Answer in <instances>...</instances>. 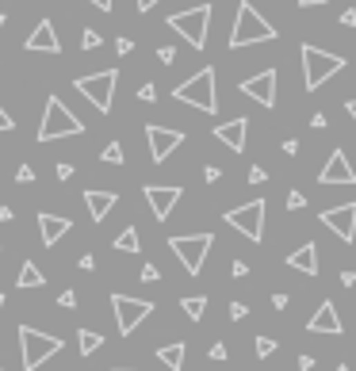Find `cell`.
Returning <instances> with one entry per match:
<instances>
[{
  "mask_svg": "<svg viewBox=\"0 0 356 371\" xmlns=\"http://www.w3.org/2000/svg\"><path fill=\"white\" fill-rule=\"evenodd\" d=\"M4 131H16V119H12L8 111L0 108V134H4Z\"/></svg>",
  "mask_w": 356,
  "mask_h": 371,
  "instance_id": "cell-37",
  "label": "cell"
},
{
  "mask_svg": "<svg viewBox=\"0 0 356 371\" xmlns=\"http://www.w3.org/2000/svg\"><path fill=\"white\" fill-rule=\"evenodd\" d=\"M215 138L223 142L226 149L241 153V149H245V138H249V119L238 115V119H230V123H218V126H215Z\"/></svg>",
  "mask_w": 356,
  "mask_h": 371,
  "instance_id": "cell-18",
  "label": "cell"
},
{
  "mask_svg": "<svg viewBox=\"0 0 356 371\" xmlns=\"http://www.w3.org/2000/svg\"><path fill=\"white\" fill-rule=\"evenodd\" d=\"M31 54H62V42H58V31H54V23L50 19H42V23H35V31L27 35V42H24Z\"/></svg>",
  "mask_w": 356,
  "mask_h": 371,
  "instance_id": "cell-17",
  "label": "cell"
},
{
  "mask_svg": "<svg viewBox=\"0 0 356 371\" xmlns=\"http://www.w3.org/2000/svg\"><path fill=\"white\" fill-rule=\"evenodd\" d=\"M230 276H234V280H245V276H249V264L245 260H234L230 264Z\"/></svg>",
  "mask_w": 356,
  "mask_h": 371,
  "instance_id": "cell-36",
  "label": "cell"
},
{
  "mask_svg": "<svg viewBox=\"0 0 356 371\" xmlns=\"http://www.w3.org/2000/svg\"><path fill=\"white\" fill-rule=\"evenodd\" d=\"M100 161H108V165H123V146H119V142H108L104 153H100Z\"/></svg>",
  "mask_w": 356,
  "mask_h": 371,
  "instance_id": "cell-27",
  "label": "cell"
},
{
  "mask_svg": "<svg viewBox=\"0 0 356 371\" xmlns=\"http://www.w3.org/2000/svg\"><path fill=\"white\" fill-rule=\"evenodd\" d=\"M241 96L257 99L261 108H276V69H261L257 77H249V81L238 84Z\"/></svg>",
  "mask_w": 356,
  "mask_h": 371,
  "instance_id": "cell-13",
  "label": "cell"
},
{
  "mask_svg": "<svg viewBox=\"0 0 356 371\" xmlns=\"http://www.w3.org/2000/svg\"><path fill=\"white\" fill-rule=\"evenodd\" d=\"M276 39V27L261 16L249 0L238 4V16H234V31H230V50L241 46H253V42H272Z\"/></svg>",
  "mask_w": 356,
  "mask_h": 371,
  "instance_id": "cell-1",
  "label": "cell"
},
{
  "mask_svg": "<svg viewBox=\"0 0 356 371\" xmlns=\"http://www.w3.org/2000/svg\"><path fill=\"white\" fill-rule=\"evenodd\" d=\"M158 61H161V66H173V61H176V50L173 46H158Z\"/></svg>",
  "mask_w": 356,
  "mask_h": 371,
  "instance_id": "cell-32",
  "label": "cell"
},
{
  "mask_svg": "<svg viewBox=\"0 0 356 371\" xmlns=\"http://www.w3.org/2000/svg\"><path fill=\"white\" fill-rule=\"evenodd\" d=\"M69 176H73V165H69V161H62V165H58V180H69Z\"/></svg>",
  "mask_w": 356,
  "mask_h": 371,
  "instance_id": "cell-45",
  "label": "cell"
},
{
  "mask_svg": "<svg viewBox=\"0 0 356 371\" xmlns=\"http://www.w3.org/2000/svg\"><path fill=\"white\" fill-rule=\"evenodd\" d=\"M307 333H333V337L341 333V314L333 310V303H330V298H322V303H318L315 318L307 322Z\"/></svg>",
  "mask_w": 356,
  "mask_h": 371,
  "instance_id": "cell-19",
  "label": "cell"
},
{
  "mask_svg": "<svg viewBox=\"0 0 356 371\" xmlns=\"http://www.w3.org/2000/svg\"><path fill=\"white\" fill-rule=\"evenodd\" d=\"M315 368V356H299V371H310Z\"/></svg>",
  "mask_w": 356,
  "mask_h": 371,
  "instance_id": "cell-50",
  "label": "cell"
},
{
  "mask_svg": "<svg viewBox=\"0 0 356 371\" xmlns=\"http://www.w3.org/2000/svg\"><path fill=\"white\" fill-rule=\"evenodd\" d=\"M184 352H188V348H184V341H173V345H161L158 348V360L165 363L169 371H180L184 368Z\"/></svg>",
  "mask_w": 356,
  "mask_h": 371,
  "instance_id": "cell-22",
  "label": "cell"
},
{
  "mask_svg": "<svg viewBox=\"0 0 356 371\" xmlns=\"http://www.w3.org/2000/svg\"><path fill=\"white\" fill-rule=\"evenodd\" d=\"M31 180H35V169L31 165H19L16 169V184H31Z\"/></svg>",
  "mask_w": 356,
  "mask_h": 371,
  "instance_id": "cell-34",
  "label": "cell"
},
{
  "mask_svg": "<svg viewBox=\"0 0 356 371\" xmlns=\"http://www.w3.org/2000/svg\"><path fill=\"white\" fill-rule=\"evenodd\" d=\"M19 360H24V371H39L50 356H58L66 348V341L54 337V333H39L35 325H19Z\"/></svg>",
  "mask_w": 356,
  "mask_h": 371,
  "instance_id": "cell-2",
  "label": "cell"
},
{
  "mask_svg": "<svg viewBox=\"0 0 356 371\" xmlns=\"http://www.w3.org/2000/svg\"><path fill=\"white\" fill-rule=\"evenodd\" d=\"M115 203H119V196L115 191H84V207H88V215H92V222H104V218L115 211Z\"/></svg>",
  "mask_w": 356,
  "mask_h": 371,
  "instance_id": "cell-20",
  "label": "cell"
},
{
  "mask_svg": "<svg viewBox=\"0 0 356 371\" xmlns=\"http://www.w3.org/2000/svg\"><path fill=\"white\" fill-rule=\"evenodd\" d=\"M173 99H180V104H188V108L196 111H207V115H215L218 111V92H215V69H199L196 77H188L184 84H176L173 88Z\"/></svg>",
  "mask_w": 356,
  "mask_h": 371,
  "instance_id": "cell-4",
  "label": "cell"
},
{
  "mask_svg": "<svg viewBox=\"0 0 356 371\" xmlns=\"http://www.w3.org/2000/svg\"><path fill=\"white\" fill-rule=\"evenodd\" d=\"M0 371H4V368H0Z\"/></svg>",
  "mask_w": 356,
  "mask_h": 371,
  "instance_id": "cell-59",
  "label": "cell"
},
{
  "mask_svg": "<svg viewBox=\"0 0 356 371\" xmlns=\"http://www.w3.org/2000/svg\"><path fill=\"white\" fill-rule=\"evenodd\" d=\"M100 42H104V39H100V31H92V27H88V31L81 35V46H84V50H96Z\"/></svg>",
  "mask_w": 356,
  "mask_h": 371,
  "instance_id": "cell-29",
  "label": "cell"
},
{
  "mask_svg": "<svg viewBox=\"0 0 356 371\" xmlns=\"http://www.w3.org/2000/svg\"><path fill=\"white\" fill-rule=\"evenodd\" d=\"M180 310L188 314L191 322H199V318L207 314V298H203V295H188V298H180Z\"/></svg>",
  "mask_w": 356,
  "mask_h": 371,
  "instance_id": "cell-25",
  "label": "cell"
},
{
  "mask_svg": "<svg viewBox=\"0 0 356 371\" xmlns=\"http://www.w3.org/2000/svg\"><path fill=\"white\" fill-rule=\"evenodd\" d=\"M245 314H249V306H245V303H230V318H234V322H241Z\"/></svg>",
  "mask_w": 356,
  "mask_h": 371,
  "instance_id": "cell-38",
  "label": "cell"
},
{
  "mask_svg": "<svg viewBox=\"0 0 356 371\" xmlns=\"http://www.w3.org/2000/svg\"><path fill=\"white\" fill-rule=\"evenodd\" d=\"M69 230H73V222H69L66 215H54V211H39V234H42V245H46V249H54Z\"/></svg>",
  "mask_w": 356,
  "mask_h": 371,
  "instance_id": "cell-16",
  "label": "cell"
},
{
  "mask_svg": "<svg viewBox=\"0 0 356 371\" xmlns=\"http://www.w3.org/2000/svg\"><path fill=\"white\" fill-rule=\"evenodd\" d=\"M42 283H46V276L39 272V264H35V260H24V268H19V276H16V287L31 291V287H42Z\"/></svg>",
  "mask_w": 356,
  "mask_h": 371,
  "instance_id": "cell-23",
  "label": "cell"
},
{
  "mask_svg": "<svg viewBox=\"0 0 356 371\" xmlns=\"http://www.w3.org/2000/svg\"><path fill=\"white\" fill-rule=\"evenodd\" d=\"M73 134H84V123L58 96H46V111H42V123H39V142H58V138H73Z\"/></svg>",
  "mask_w": 356,
  "mask_h": 371,
  "instance_id": "cell-5",
  "label": "cell"
},
{
  "mask_svg": "<svg viewBox=\"0 0 356 371\" xmlns=\"http://www.w3.org/2000/svg\"><path fill=\"white\" fill-rule=\"evenodd\" d=\"M169 27H173L191 50H203L207 46V27H211V4H196V8H188V12H176V16H169Z\"/></svg>",
  "mask_w": 356,
  "mask_h": 371,
  "instance_id": "cell-7",
  "label": "cell"
},
{
  "mask_svg": "<svg viewBox=\"0 0 356 371\" xmlns=\"http://www.w3.org/2000/svg\"><path fill=\"white\" fill-rule=\"evenodd\" d=\"M142 280H146V283H158L161 280V272H158V264H142Z\"/></svg>",
  "mask_w": 356,
  "mask_h": 371,
  "instance_id": "cell-30",
  "label": "cell"
},
{
  "mask_svg": "<svg viewBox=\"0 0 356 371\" xmlns=\"http://www.w3.org/2000/svg\"><path fill=\"white\" fill-rule=\"evenodd\" d=\"M4 23H8V16H4V12H0V27H4Z\"/></svg>",
  "mask_w": 356,
  "mask_h": 371,
  "instance_id": "cell-55",
  "label": "cell"
},
{
  "mask_svg": "<svg viewBox=\"0 0 356 371\" xmlns=\"http://www.w3.org/2000/svg\"><path fill=\"white\" fill-rule=\"evenodd\" d=\"M291 268H299V272L307 276H318V245L315 241H303V249H295V253L288 256Z\"/></svg>",
  "mask_w": 356,
  "mask_h": 371,
  "instance_id": "cell-21",
  "label": "cell"
},
{
  "mask_svg": "<svg viewBox=\"0 0 356 371\" xmlns=\"http://www.w3.org/2000/svg\"><path fill=\"white\" fill-rule=\"evenodd\" d=\"M226 356H230V352H226V345H211V360H226Z\"/></svg>",
  "mask_w": 356,
  "mask_h": 371,
  "instance_id": "cell-47",
  "label": "cell"
},
{
  "mask_svg": "<svg viewBox=\"0 0 356 371\" xmlns=\"http://www.w3.org/2000/svg\"><path fill=\"white\" fill-rule=\"evenodd\" d=\"M211 245H215V234H180V238H169V249L176 253V260L184 264L188 276L203 272V260H207Z\"/></svg>",
  "mask_w": 356,
  "mask_h": 371,
  "instance_id": "cell-8",
  "label": "cell"
},
{
  "mask_svg": "<svg viewBox=\"0 0 356 371\" xmlns=\"http://www.w3.org/2000/svg\"><path fill=\"white\" fill-rule=\"evenodd\" d=\"M322 226H330L341 241H353L356 238V203H341V207H330V211H318Z\"/></svg>",
  "mask_w": 356,
  "mask_h": 371,
  "instance_id": "cell-14",
  "label": "cell"
},
{
  "mask_svg": "<svg viewBox=\"0 0 356 371\" xmlns=\"http://www.w3.org/2000/svg\"><path fill=\"white\" fill-rule=\"evenodd\" d=\"M272 306L276 310H288V295H272Z\"/></svg>",
  "mask_w": 356,
  "mask_h": 371,
  "instance_id": "cell-51",
  "label": "cell"
},
{
  "mask_svg": "<svg viewBox=\"0 0 356 371\" xmlns=\"http://www.w3.org/2000/svg\"><path fill=\"white\" fill-rule=\"evenodd\" d=\"M158 4H161V0H134V8H138V12H149V8H158Z\"/></svg>",
  "mask_w": 356,
  "mask_h": 371,
  "instance_id": "cell-43",
  "label": "cell"
},
{
  "mask_svg": "<svg viewBox=\"0 0 356 371\" xmlns=\"http://www.w3.org/2000/svg\"><path fill=\"white\" fill-rule=\"evenodd\" d=\"M345 108H348V115H353V119H356V99H348Z\"/></svg>",
  "mask_w": 356,
  "mask_h": 371,
  "instance_id": "cell-54",
  "label": "cell"
},
{
  "mask_svg": "<svg viewBox=\"0 0 356 371\" xmlns=\"http://www.w3.org/2000/svg\"><path fill=\"white\" fill-rule=\"evenodd\" d=\"M77 268H81V272H92V268H96V256H92V253H84L81 260H77Z\"/></svg>",
  "mask_w": 356,
  "mask_h": 371,
  "instance_id": "cell-40",
  "label": "cell"
},
{
  "mask_svg": "<svg viewBox=\"0 0 356 371\" xmlns=\"http://www.w3.org/2000/svg\"><path fill=\"white\" fill-rule=\"evenodd\" d=\"M318 184H356V173H353V165H348L345 149H333L330 153V161H326L322 173H318Z\"/></svg>",
  "mask_w": 356,
  "mask_h": 371,
  "instance_id": "cell-15",
  "label": "cell"
},
{
  "mask_svg": "<svg viewBox=\"0 0 356 371\" xmlns=\"http://www.w3.org/2000/svg\"><path fill=\"white\" fill-rule=\"evenodd\" d=\"M115 249H119V253H138V249H142V238H138V230H134V226H127V230L115 238Z\"/></svg>",
  "mask_w": 356,
  "mask_h": 371,
  "instance_id": "cell-26",
  "label": "cell"
},
{
  "mask_svg": "<svg viewBox=\"0 0 356 371\" xmlns=\"http://www.w3.org/2000/svg\"><path fill=\"white\" fill-rule=\"evenodd\" d=\"M115 84H119V69H100V73H88V77H77L73 88L88 99L96 111L108 115L111 104H115Z\"/></svg>",
  "mask_w": 356,
  "mask_h": 371,
  "instance_id": "cell-6",
  "label": "cell"
},
{
  "mask_svg": "<svg viewBox=\"0 0 356 371\" xmlns=\"http://www.w3.org/2000/svg\"><path fill=\"white\" fill-rule=\"evenodd\" d=\"M265 180H268V176H265V169H261V165L249 169V184H265Z\"/></svg>",
  "mask_w": 356,
  "mask_h": 371,
  "instance_id": "cell-39",
  "label": "cell"
},
{
  "mask_svg": "<svg viewBox=\"0 0 356 371\" xmlns=\"http://www.w3.org/2000/svg\"><path fill=\"white\" fill-rule=\"evenodd\" d=\"M88 4H92V8H100V12H111V8H115V0H88Z\"/></svg>",
  "mask_w": 356,
  "mask_h": 371,
  "instance_id": "cell-42",
  "label": "cell"
},
{
  "mask_svg": "<svg viewBox=\"0 0 356 371\" xmlns=\"http://www.w3.org/2000/svg\"><path fill=\"white\" fill-rule=\"evenodd\" d=\"M337 371H348V368H345V363H341V368H337Z\"/></svg>",
  "mask_w": 356,
  "mask_h": 371,
  "instance_id": "cell-58",
  "label": "cell"
},
{
  "mask_svg": "<svg viewBox=\"0 0 356 371\" xmlns=\"http://www.w3.org/2000/svg\"><path fill=\"white\" fill-rule=\"evenodd\" d=\"M115 371H134V368H115Z\"/></svg>",
  "mask_w": 356,
  "mask_h": 371,
  "instance_id": "cell-56",
  "label": "cell"
},
{
  "mask_svg": "<svg viewBox=\"0 0 356 371\" xmlns=\"http://www.w3.org/2000/svg\"><path fill=\"white\" fill-rule=\"evenodd\" d=\"M142 196H146L153 218H158V222H165V218L176 211V203H180L184 188H176V184H169V188H165V184H146V191H142Z\"/></svg>",
  "mask_w": 356,
  "mask_h": 371,
  "instance_id": "cell-12",
  "label": "cell"
},
{
  "mask_svg": "<svg viewBox=\"0 0 356 371\" xmlns=\"http://www.w3.org/2000/svg\"><path fill=\"white\" fill-rule=\"evenodd\" d=\"M58 306H66V310H77L81 303H77V295H73V291H62V295H58Z\"/></svg>",
  "mask_w": 356,
  "mask_h": 371,
  "instance_id": "cell-33",
  "label": "cell"
},
{
  "mask_svg": "<svg viewBox=\"0 0 356 371\" xmlns=\"http://www.w3.org/2000/svg\"><path fill=\"white\" fill-rule=\"evenodd\" d=\"M299 54H303V84H307V92H318L333 73H341V69H345V58H341V54L318 50L315 42H303V46H299Z\"/></svg>",
  "mask_w": 356,
  "mask_h": 371,
  "instance_id": "cell-3",
  "label": "cell"
},
{
  "mask_svg": "<svg viewBox=\"0 0 356 371\" xmlns=\"http://www.w3.org/2000/svg\"><path fill=\"white\" fill-rule=\"evenodd\" d=\"M283 153L295 157V153H299V142H295V138H288V142H283Z\"/></svg>",
  "mask_w": 356,
  "mask_h": 371,
  "instance_id": "cell-49",
  "label": "cell"
},
{
  "mask_svg": "<svg viewBox=\"0 0 356 371\" xmlns=\"http://www.w3.org/2000/svg\"><path fill=\"white\" fill-rule=\"evenodd\" d=\"M0 310H4V295H0Z\"/></svg>",
  "mask_w": 356,
  "mask_h": 371,
  "instance_id": "cell-57",
  "label": "cell"
},
{
  "mask_svg": "<svg viewBox=\"0 0 356 371\" xmlns=\"http://www.w3.org/2000/svg\"><path fill=\"white\" fill-rule=\"evenodd\" d=\"M115 50H119V54H123V58H127V54H131V50H134V42H131V39H115Z\"/></svg>",
  "mask_w": 356,
  "mask_h": 371,
  "instance_id": "cell-41",
  "label": "cell"
},
{
  "mask_svg": "<svg viewBox=\"0 0 356 371\" xmlns=\"http://www.w3.org/2000/svg\"><path fill=\"white\" fill-rule=\"evenodd\" d=\"M218 176H223V173H218V169H215V165H207V169H203V180H207V184H215V180H218Z\"/></svg>",
  "mask_w": 356,
  "mask_h": 371,
  "instance_id": "cell-46",
  "label": "cell"
},
{
  "mask_svg": "<svg viewBox=\"0 0 356 371\" xmlns=\"http://www.w3.org/2000/svg\"><path fill=\"white\" fill-rule=\"evenodd\" d=\"M265 199H253V203H241L234 207V211H226V226H234L238 234H245L253 245H261V238H265Z\"/></svg>",
  "mask_w": 356,
  "mask_h": 371,
  "instance_id": "cell-9",
  "label": "cell"
},
{
  "mask_svg": "<svg viewBox=\"0 0 356 371\" xmlns=\"http://www.w3.org/2000/svg\"><path fill=\"white\" fill-rule=\"evenodd\" d=\"M326 0H299V8H322Z\"/></svg>",
  "mask_w": 356,
  "mask_h": 371,
  "instance_id": "cell-53",
  "label": "cell"
},
{
  "mask_svg": "<svg viewBox=\"0 0 356 371\" xmlns=\"http://www.w3.org/2000/svg\"><path fill=\"white\" fill-rule=\"evenodd\" d=\"M341 23H345V27H356V12H353V8H348V12H345V16H341Z\"/></svg>",
  "mask_w": 356,
  "mask_h": 371,
  "instance_id": "cell-52",
  "label": "cell"
},
{
  "mask_svg": "<svg viewBox=\"0 0 356 371\" xmlns=\"http://www.w3.org/2000/svg\"><path fill=\"white\" fill-rule=\"evenodd\" d=\"M12 218H16V211H12V207H0V226H8Z\"/></svg>",
  "mask_w": 356,
  "mask_h": 371,
  "instance_id": "cell-44",
  "label": "cell"
},
{
  "mask_svg": "<svg viewBox=\"0 0 356 371\" xmlns=\"http://www.w3.org/2000/svg\"><path fill=\"white\" fill-rule=\"evenodd\" d=\"M288 207H291V211H303V207H307V196H303V191H291V196H288Z\"/></svg>",
  "mask_w": 356,
  "mask_h": 371,
  "instance_id": "cell-35",
  "label": "cell"
},
{
  "mask_svg": "<svg viewBox=\"0 0 356 371\" xmlns=\"http://www.w3.org/2000/svg\"><path fill=\"white\" fill-rule=\"evenodd\" d=\"M310 126H315V131H322V126H326V115H322V111H315V115H310Z\"/></svg>",
  "mask_w": 356,
  "mask_h": 371,
  "instance_id": "cell-48",
  "label": "cell"
},
{
  "mask_svg": "<svg viewBox=\"0 0 356 371\" xmlns=\"http://www.w3.org/2000/svg\"><path fill=\"white\" fill-rule=\"evenodd\" d=\"M138 99H142V104H153V99H158V84H142Z\"/></svg>",
  "mask_w": 356,
  "mask_h": 371,
  "instance_id": "cell-31",
  "label": "cell"
},
{
  "mask_svg": "<svg viewBox=\"0 0 356 371\" xmlns=\"http://www.w3.org/2000/svg\"><path fill=\"white\" fill-rule=\"evenodd\" d=\"M111 306H115V325L123 337H131L142 322H146L149 314H153V303L149 298H134V295H111Z\"/></svg>",
  "mask_w": 356,
  "mask_h": 371,
  "instance_id": "cell-10",
  "label": "cell"
},
{
  "mask_svg": "<svg viewBox=\"0 0 356 371\" xmlns=\"http://www.w3.org/2000/svg\"><path fill=\"white\" fill-rule=\"evenodd\" d=\"M100 348H104V333H96V330L77 333V352L81 356H92V352H100Z\"/></svg>",
  "mask_w": 356,
  "mask_h": 371,
  "instance_id": "cell-24",
  "label": "cell"
},
{
  "mask_svg": "<svg viewBox=\"0 0 356 371\" xmlns=\"http://www.w3.org/2000/svg\"><path fill=\"white\" fill-rule=\"evenodd\" d=\"M276 348H280V345H276L272 337H257V356H261V360H268V356H272Z\"/></svg>",
  "mask_w": 356,
  "mask_h": 371,
  "instance_id": "cell-28",
  "label": "cell"
},
{
  "mask_svg": "<svg viewBox=\"0 0 356 371\" xmlns=\"http://www.w3.org/2000/svg\"><path fill=\"white\" fill-rule=\"evenodd\" d=\"M146 142H149V157H153V165H165L173 149L184 146V131H169V126H158L149 123L146 126Z\"/></svg>",
  "mask_w": 356,
  "mask_h": 371,
  "instance_id": "cell-11",
  "label": "cell"
}]
</instances>
